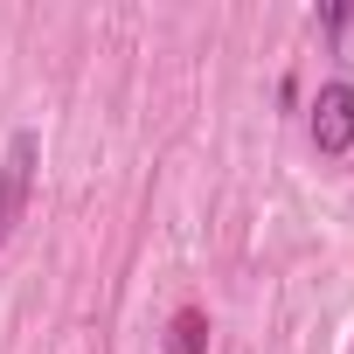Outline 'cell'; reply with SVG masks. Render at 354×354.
<instances>
[{"instance_id":"obj_1","label":"cell","mask_w":354,"mask_h":354,"mask_svg":"<svg viewBox=\"0 0 354 354\" xmlns=\"http://www.w3.org/2000/svg\"><path fill=\"white\" fill-rule=\"evenodd\" d=\"M35 160H42V139H35V132H15V139H8V160H0V250H8L15 223L28 216V195H35Z\"/></svg>"},{"instance_id":"obj_2","label":"cell","mask_w":354,"mask_h":354,"mask_svg":"<svg viewBox=\"0 0 354 354\" xmlns=\"http://www.w3.org/2000/svg\"><path fill=\"white\" fill-rule=\"evenodd\" d=\"M306 132H313V146H319V153H347V146H354V77L319 84Z\"/></svg>"},{"instance_id":"obj_3","label":"cell","mask_w":354,"mask_h":354,"mask_svg":"<svg viewBox=\"0 0 354 354\" xmlns=\"http://www.w3.org/2000/svg\"><path fill=\"white\" fill-rule=\"evenodd\" d=\"M209 347V319L195 313V306H181L174 313V340H167V354H202Z\"/></svg>"},{"instance_id":"obj_4","label":"cell","mask_w":354,"mask_h":354,"mask_svg":"<svg viewBox=\"0 0 354 354\" xmlns=\"http://www.w3.org/2000/svg\"><path fill=\"white\" fill-rule=\"evenodd\" d=\"M319 28L333 35V56L354 70V8H326V15H319Z\"/></svg>"}]
</instances>
